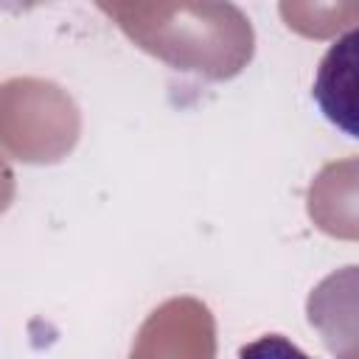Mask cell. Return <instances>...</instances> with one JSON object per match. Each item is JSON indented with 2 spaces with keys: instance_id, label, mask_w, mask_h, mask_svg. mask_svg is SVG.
<instances>
[{
  "instance_id": "1",
  "label": "cell",
  "mask_w": 359,
  "mask_h": 359,
  "mask_svg": "<svg viewBox=\"0 0 359 359\" xmlns=\"http://www.w3.org/2000/svg\"><path fill=\"white\" fill-rule=\"evenodd\" d=\"M353 53H356V28L348 31L342 39H337L317 73L314 81V98L323 109V115L342 126L348 137H356L353 126V104H351V87H353Z\"/></svg>"
},
{
  "instance_id": "2",
  "label": "cell",
  "mask_w": 359,
  "mask_h": 359,
  "mask_svg": "<svg viewBox=\"0 0 359 359\" xmlns=\"http://www.w3.org/2000/svg\"><path fill=\"white\" fill-rule=\"evenodd\" d=\"M238 359H309L297 345L280 334H266L238 351Z\"/></svg>"
}]
</instances>
